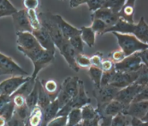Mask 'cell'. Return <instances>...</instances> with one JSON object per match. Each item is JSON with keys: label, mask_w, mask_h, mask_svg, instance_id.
<instances>
[{"label": "cell", "mask_w": 148, "mask_h": 126, "mask_svg": "<svg viewBox=\"0 0 148 126\" xmlns=\"http://www.w3.org/2000/svg\"><path fill=\"white\" fill-rule=\"evenodd\" d=\"M148 66L146 65L143 66L138 70V77L137 80L135 82V84H137L145 87V86H148Z\"/></svg>", "instance_id": "36"}, {"label": "cell", "mask_w": 148, "mask_h": 126, "mask_svg": "<svg viewBox=\"0 0 148 126\" xmlns=\"http://www.w3.org/2000/svg\"><path fill=\"white\" fill-rule=\"evenodd\" d=\"M26 14H27L28 20L30 24V26L32 29L33 30H37L41 28V22L40 20L39 15L36 12V10L34 9H29V10H26Z\"/></svg>", "instance_id": "33"}, {"label": "cell", "mask_w": 148, "mask_h": 126, "mask_svg": "<svg viewBox=\"0 0 148 126\" xmlns=\"http://www.w3.org/2000/svg\"><path fill=\"white\" fill-rule=\"evenodd\" d=\"M81 113H82V121L92 120V119H94L100 116L97 109L94 108L90 103L82 106L81 108Z\"/></svg>", "instance_id": "30"}, {"label": "cell", "mask_w": 148, "mask_h": 126, "mask_svg": "<svg viewBox=\"0 0 148 126\" xmlns=\"http://www.w3.org/2000/svg\"><path fill=\"white\" fill-rule=\"evenodd\" d=\"M90 58L91 66H94V67H97V68L101 67V64L103 60L101 53L98 52L97 54H94L92 57H90Z\"/></svg>", "instance_id": "49"}, {"label": "cell", "mask_w": 148, "mask_h": 126, "mask_svg": "<svg viewBox=\"0 0 148 126\" xmlns=\"http://www.w3.org/2000/svg\"><path fill=\"white\" fill-rule=\"evenodd\" d=\"M135 4H136L135 0L125 1L124 6H122L121 9L118 13L120 19L131 24H134L135 23V20H134Z\"/></svg>", "instance_id": "20"}, {"label": "cell", "mask_w": 148, "mask_h": 126, "mask_svg": "<svg viewBox=\"0 0 148 126\" xmlns=\"http://www.w3.org/2000/svg\"><path fill=\"white\" fill-rule=\"evenodd\" d=\"M75 62L80 69L81 68H89L90 65V58L83 54H77L75 57Z\"/></svg>", "instance_id": "42"}, {"label": "cell", "mask_w": 148, "mask_h": 126, "mask_svg": "<svg viewBox=\"0 0 148 126\" xmlns=\"http://www.w3.org/2000/svg\"><path fill=\"white\" fill-rule=\"evenodd\" d=\"M138 54H139V58H141L143 63L144 65H146V66H147V50H145V51H139V52H138Z\"/></svg>", "instance_id": "56"}, {"label": "cell", "mask_w": 148, "mask_h": 126, "mask_svg": "<svg viewBox=\"0 0 148 126\" xmlns=\"http://www.w3.org/2000/svg\"><path fill=\"white\" fill-rule=\"evenodd\" d=\"M143 87H144L134 83L127 87L121 88L118 91L114 99L117 100L118 102H121L125 106H127L132 102L136 95L139 93Z\"/></svg>", "instance_id": "9"}, {"label": "cell", "mask_w": 148, "mask_h": 126, "mask_svg": "<svg viewBox=\"0 0 148 126\" xmlns=\"http://www.w3.org/2000/svg\"><path fill=\"white\" fill-rule=\"evenodd\" d=\"M11 75L12 77H28V73L22 67L6 54L0 53V76Z\"/></svg>", "instance_id": "4"}, {"label": "cell", "mask_w": 148, "mask_h": 126, "mask_svg": "<svg viewBox=\"0 0 148 126\" xmlns=\"http://www.w3.org/2000/svg\"><path fill=\"white\" fill-rule=\"evenodd\" d=\"M88 73L90 78L94 84V88H98L101 87V80L102 77V70L94 66H90L88 68Z\"/></svg>", "instance_id": "28"}, {"label": "cell", "mask_w": 148, "mask_h": 126, "mask_svg": "<svg viewBox=\"0 0 148 126\" xmlns=\"http://www.w3.org/2000/svg\"><path fill=\"white\" fill-rule=\"evenodd\" d=\"M17 36V45H18V50H25L29 51L33 50L34 48L40 47L39 43L36 41V38L34 37L32 33H16Z\"/></svg>", "instance_id": "13"}, {"label": "cell", "mask_w": 148, "mask_h": 126, "mask_svg": "<svg viewBox=\"0 0 148 126\" xmlns=\"http://www.w3.org/2000/svg\"><path fill=\"white\" fill-rule=\"evenodd\" d=\"M82 113L81 109L73 108L67 115V125L66 126H74L82 122Z\"/></svg>", "instance_id": "32"}, {"label": "cell", "mask_w": 148, "mask_h": 126, "mask_svg": "<svg viewBox=\"0 0 148 126\" xmlns=\"http://www.w3.org/2000/svg\"><path fill=\"white\" fill-rule=\"evenodd\" d=\"M148 101V86H146L137 94L132 102H139ZM131 102V103H132Z\"/></svg>", "instance_id": "45"}, {"label": "cell", "mask_w": 148, "mask_h": 126, "mask_svg": "<svg viewBox=\"0 0 148 126\" xmlns=\"http://www.w3.org/2000/svg\"><path fill=\"white\" fill-rule=\"evenodd\" d=\"M30 112L31 110L29 109L26 104L22 106H20V107H15V109H14V114L18 117H20L21 120L27 121V122L28 118H29V114H30Z\"/></svg>", "instance_id": "41"}, {"label": "cell", "mask_w": 148, "mask_h": 126, "mask_svg": "<svg viewBox=\"0 0 148 126\" xmlns=\"http://www.w3.org/2000/svg\"><path fill=\"white\" fill-rule=\"evenodd\" d=\"M59 51L60 54L64 57L67 65L71 69L74 70L75 72H78L79 71V68L75 62V57L77 55L76 51L70 45L68 40H65L64 43L62 44L60 47L59 48Z\"/></svg>", "instance_id": "16"}, {"label": "cell", "mask_w": 148, "mask_h": 126, "mask_svg": "<svg viewBox=\"0 0 148 126\" xmlns=\"http://www.w3.org/2000/svg\"><path fill=\"white\" fill-rule=\"evenodd\" d=\"M125 106L123 105L121 102H118L117 100L113 99L111 102L107 103L102 109H101L98 111V113L101 116L103 117H109V118H112L115 117L116 115L123 113L125 109Z\"/></svg>", "instance_id": "19"}, {"label": "cell", "mask_w": 148, "mask_h": 126, "mask_svg": "<svg viewBox=\"0 0 148 126\" xmlns=\"http://www.w3.org/2000/svg\"><path fill=\"white\" fill-rule=\"evenodd\" d=\"M35 83H36V80H33L30 77L29 80H28L25 84H22L21 87L18 88V91L14 95H21L24 96L25 98H26L28 95L31 92V91L33 90Z\"/></svg>", "instance_id": "35"}, {"label": "cell", "mask_w": 148, "mask_h": 126, "mask_svg": "<svg viewBox=\"0 0 148 126\" xmlns=\"http://www.w3.org/2000/svg\"><path fill=\"white\" fill-rule=\"evenodd\" d=\"M85 4L87 5L90 12L92 14L97 9L102 8L105 4V0H89V1H86Z\"/></svg>", "instance_id": "43"}, {"label": "cell", "mask_w": 148, "mask_h": 126, "mask_svg": "<svg viewBox=\"0 0 148 126\" xmlns=\"http://www.w3.org/2000/svg\"><path fill=\"white\" fill-rule=\"evenodd\" d=\"M124 58H125V55L123 53V51H121V50H116V51H112V52H111L109 54V59H110L112 62L116 64V63L121 62Z\"/></svg>", "instance_id": "46"}, {"label": "cell", "mask_w": 148, "mask_h": 126, "mask_svg": "<svg viewBox=\"0 0 148 126\" xmlns=\"http://www.w3.org/2000/svg\"><path fill=\"white\" fill-rule=\"evenodd\" d=\"M39 1L37 0H25L23 2V5L26 10H29V9L36 10L37 7L39 6Z\"/></svg>", "instance_id": "52"}, {"label": "cell", "mask_w": 148, "mask_h": 126, "mask_svg": "<svg viewBox=\"0 0 148 126\" xmlns=\"http://www.w3.org/2000/svg\"><path fill=\"white\" fill-rule=\"evenodd\" d=\"M144 64L139 58L138 52L125 57L121 62L114 64V69L116 72H132L138 71Z\"/></svg>", "instance_id": "6"}, {"label": "cell", "mask_w": 148, "mask_h": 126, "mask_svg": "<svg viewBox=\"0 0 148 126\" xmlns=\"http://www.w3.org/2000/svg\"><path fill=\"white\" fill-rule=\"evenodd\" d=\"M7 126H29L27 121L21 120L15 114H14L13 117L7 121Z\"/></svg>", "instance_id": "48"}, {"label": "cell", "mask_w": 148, "mask_h": 126, "mask_svg": "<svg viewBox=\"0 0 148 126\" xmlns=\"http://www.w3.org/2000/svg\"><path fill=\"white\" fill-rule=\"evenodd\" d=\"M42 109L39 106H36L30 112L29 117L28 118L29 126H41L42 124Z\"/></svg>", "instance_id": "27"}, {"label": "cell", "mask_w": 148, "mask_h": 126, "mask_svg": "<svg viewBox=\"0 0 148 126\" xmlns=\"http://www.w3.org/2000/svg\"><path fill=\"white\" fill-rule=\"evenodd\" d=\"M70 45L76 51L77 54H83L84 51V43L82 42V39L79 36H73L68 39Z\"/></svg>", "instance_id": "37"}, {"label": "cell", "mask_w": 148, "mask_h": 126, "mask_svg": "<svg viewBox=\"0 0 148 126\" xmlns=\"http://www.w3.org/2000/svg\"><path fill=\"white\" fill-rule=\"evenodd\" d=\"M36 83H37V87H38V101H37V106L40 108L44 109L45 106L49 105L51 102L50 97L46 92L42 84L40 83V81L39 79L36 78Z\"/></svg>", "instance_id": "26"}, {"label": "cell", "mask_w": 148, "mask_h": 126, "mask_svg": "<svg viewBox=\"0 0 148 126\" xmlns=\"http://www.w3.org/2000/svg\"><path fill=\"white\" fill-rule=\"evenodd\" d=\"M131 126H147V121H141L135 117H132Z\"/></svg>", "instance_id": "54"}, {"label": "cell", "mask_w": 148, "mask_h": 126, "mask_svg": "<svg viewBox=\"0 0 148 126\" xmlns=\"http://www.w3.org/2000/svg\"><path fill=\"white\" fill-rule=\"evenodd\" d=\"M114 72H115V69H112L109 72H103L101 80V87L110 85V82L112 81Z\"/></svg>", "instance_id": "47"}, {"label": "cell", "mask_w": 148, "mask_h": 126, "mask_svg": "<svg viewBox=\"0 0 148 126\" xmlns=\"http://www.w3.org/2000/svg\"><path fill=\"white\" fill-rule=\"evenodd\" d=\"M80 37L82 42L86 43L89 47H94L95 45V39H96V33L91 28V27L82 26L80 28Z\"/></svg>", "instance_id": "24"}, {"label": "cell", "mask_w": 148, "mask_h": 126, "mask_svg": "<svg viewBox=\"0 0 148 126\" xmlns=\"http://www.w3.org/2000/svg\"><path fill=\"white\" fill-rule=\"evenodd\" d=\"M54 60L55 54H51L47 51H44V53L39 58H37L36 60L33 62V72L30 75L31 78L33 80H36L37 78L38 73L40 72V70L48 67Z\"/></svg>", "instance_id": "15"}, {"label": "cell", "mask_w": 148, "mask_h": 126, "mask_svg": "<svg viewBox=\"0 0 148 126\" xmlns=\"http://www.w3.org/2000/svg\"><path fill=\"white\" fill-rule=\"evenodd\" d=\"M14 109H15V106H14V104L13 102L12 99H11V100L6 104V106L4 107L2 112L0 113V116L4 117L5 120L6 121H8L13 117L14 114Z\"/></svg>", "instance_id": "39"}, {"label": "cell", "mask_w": 148, "mask_h": 126, "mask_svg": "<svg viewBox=\"0 0 148 126\" xmlns=\"http://www.w3.org/2000/svg\"><path fill=\"white\" fill-rule=\"evenodd\" d=\"M30 76L28 77H11L0 82V96L11 97L18 91L21 85L29 80Z\"/></svg>", "instance_id": "7"}, {"label": "cell", "mask_w": 148, "mask_h": 126, "mask_svg": "<svg viewBox=\"0 0 148 126\" xmlns=\"http://www.w3.org/2000/svg\"><path fill=\"white\" fill-rule=\"evenodd\" d=\"M100 69L102 70V72H109L114 69V63L109 58L102 60Z\"/></svg>", "instance_id": "50"}, {"label": "cell", "mask_w": 148, "mask_h": 126, "mask_svg": "<svg viewBox=\"0 0 148 126\" xmlns=\"http://www.w3.org/2000/svg\"><path fill=\"white\" fill-rule=\"evenodd\" d=\"M91 19H99L102 21L108 28H110L117 22L120 18L118 14L113 13L110 9L102 7L91 14Z\"/></svg>", "instance_id": "14"}, {"label": "cell", "mask_w": 148, "mask_h": 126, "mask_svg": "<svg viewBox=\"0 0 148 126\" xmlns=\"http://www.w3.org/2000/svg\"><path fill=\"white\" fill-rule=\"evenodd\" d=\"M11 17H12L16 33H24V32L32 33L33 32V29L28 20L26 9H23L21 10H18L17 13L13 14Z\"/></svg>", "instance_id": "12"}, {"label": "cell", "mask_w": 148, "mask_h": 126, "mask_svg": "<svg viewBox=\"0 0 148 126\" xmlns=\"http://www.w3.org/2000/svg\"><path fill=\"white\" fill-rule=\"evenodd\" d=\"M119 90L120 89L112 87L111 85L103 86L98 88H94L93 94L97 100V107L96 109L97 110L102 109L107 103H109L115 99L116 95Z\"/></svg>", "instance_id": "5"}, {"label": "cell", "mask_w": 148, "mask_h": 126, "mask_svg": "<svg viewBox=\"0 0 148 126\" xmlns=\"http://www.w3.org/2000/svg\"><path fill=\"white\" fill-rule=\"evenodd\" d=\"M123 113L131 117L147 121L148 101L132 102L125 107Z\"/></svg>", "instance_id": "8"}, {"label": "cell", "mask_w": 148, "mask_h": 126, "mask_svg": "<svg viewBox=\"0 0 148 126\" xmlns=\"http://www.w3.org/2000/svg\"><path fill=\"white\" fill-rule=\"evenodd\" d=\"M132 35L136 36L141 42L147 44L148 41V25L146 22L144 17L139 19V22L136 24Z\"/></svg>", "instance_id": "23"}, {"label": "cell", "mask_w": 148, "mask_h": 126, "mask_svg": "<svg viewBox=\"0 0 148 126\" xmlns=\"http://www.w3.org/2000/svg\"><path fill=\"white\" fill-rule=\"evenodd\" d=\"M90 27L94 33H97L98 35H104V32L108 28V26L99 19H92Z\"/></svg>", "instance_id": "40"}, {"label": "cell", "mask_w": 148, "mask_h": 126, "mask_svg": "<svg viewBox=\"0 0 148 126\" xmlns=\"http://www.w3.org/2000/svg\"><path fill=\"white\" fill-rule=\"evenodd\" d=\"M79 78L77 77H68L64 80L56 98L60 108L75 97L79 89Z\"/></svg>", "instance_id": "3"}, {"label": "cell", "mask_w": 148, "mask_h": 126, "mask_svg": "<svg viewBox=\"0 0 148 126\" xmlns=\"http://www.w3.org/2000/svg\"><path fill=\"white\" fill-rule=\"evenodd\" d=\"M138 77V71L132 72H121L115 71L110 85L121 89L134 84Z\"/></svg>", "instance_id": "10"}, {"label": "cell", "mask_w": 148, "mask_h": 126, "mask_svg": "<svg viewBox=\"0 0 148 126\" xmlns=\"http://www.w3.org/2000/svg\"><path fill=\"white\" fill-rule=\"evenodd\" d=\"M117 39L119 47L125 57L135 54L139 51L147 50L148 44L141 42L136 36L130 34H120V33H112Z\"/></svg>", "instance_id": "1"}, {"label": "cell", "mask_w": 148, "mask_h": 126, "mask_svg": "<svg viewBox=\"0 0 148 126\" xmlns=\"http://www.w3.org/2000/svg\"><path fill=\"white\" fill-rule=\"evenodd\" d=\"M54 18L56 19V21L58 26L60 29V32L63 36H64V39L68 40L70 38H71L73 36L80 35V33H81L80 29L74 27L73 25L69 24L68 22H66L60 15L54 14Z\"/></svg>", "instance_id": "18"}, {"label": "cell", "mask_w": 148, "mask_h": 126, "mask_svg": "<svg viewBox=\"0 0 148 126\" xmlns=\"http://www.w3.org/2000/svg\"><path fill=\"white\" fill-rule=\"evenodd\" d=\"M86 3V0H71L70 1V7L71 8H76L78 6L84 5Z\"/></svg>", "instance_id": "55"}, {"label": "cell", "mask_w": 148, "mask_h": 126, "mask_svg": "<svg viewBox=\"0 0 148 126\" xmlns=\"http://www.w3.org/2000/svg\"><path fill=\"white\" fill-rule=\"evenodd\" d=\"M67 116H56L49 121L46 126H66Z\"/></svg>", "instance_id": "44"}, {"label": "cell", "mask_w": 148, "mask_h": 126, "mask_svg": "<svg viewBox=\"0 0 148 126\" xmlns=\"http://www.w3.org/2000/svg\"><path fill=\"white\" fill-rule=\"evenodd\" d=\"M60 109V108L56 99L51 101L49 105L42 109L43 117L41 126H46L50 121L56 117Z\"/></svg>", "instance_id": "21"}, {"label": "cell", "mask_w": 148, "mask_h": 126, "mask_svg": "<svg viewBox=\"0 0 148 126\" xmlns=\"http://www.w3.org/2000/svg\"><path fill=\"white\" fill-rule=\"evenodd\" d=\"M37 101H38V87H37V83H36L34 85V87L33 90L31 91V92L25 98V103L29 107V109L32 110L33 108H35L37 106Z\"/></svg>", "instance_id": "31"}, {"label": "cell", "mask_w": 148, "mask_h": 126, "mask_svg": "<svg viewBox=\"0 0 148 126\" xmlns=\"http://www.w3.org/2000/svg\"><path fill=\"white\" fill-rule=\"evenodd\" d=\"M6 123H7V121L5 120V118L2 116H0V126H5Z\"/></svg>", "instance_id": "57"}, {"label": "cell", "mask_w": 148, "mask_h": 126, "mask_svg": "<svg viewBox=\"0 0 148 126\" xmlns=\"http://www.w3.org/2000/svg\"><path fill=\"white\" fill-rule=\"evenodd\" d=\"M91 102L90 98L88 96L86 91V87H85L84 82L79 79V89H78V93L75 96V97L71 100L69 104L73 108H79L81 109L82 106L85 105L90 104Z\"/></svg>", "instance_id": "17"}, {"label": "cell", "mask_w": 148, "mask_h": 126, "mask_svg": "<svg viewBox=\"0 0 148 126\" xmlns=\"http://www.w3.org/2000/svg\"><path fill=\"white\" fill-rule=\"evenodd\" d=\"M124 0H105V4L103 7L110 9L113 13L118 14L122 6H124Z\"/></svg>", "instance_id": "38"}, {"label": "cell", "mask_w": 148, "mask_h": 126, "mask_svg": "<svg viewBox=\"0 0 148 126\" xmlns=\"http://www.w3.org/2000/svg\"><path fill=\"white\" fill-rule=\"evenodd\" d=\"M11 100V97L6 96H0V113L2 112L6 104Z\"/></svg>", "instance_id": "53"}, {"label": "cell", "mask_w": 148, "mask_h": 126, "mask_svg": "<svg viewBox=\"0 0 148 126\" xmlns=\"http://www.w3.org/2000/svg\"><path fill=\"white\" fill-rule=\"evenodd\" d=\"M74 126H82V122H80V123L77 124V125H74Z\"/></svg>", "instance_id": "58"}, {"label": "cell", "mask_w": 148, "mask_h": 126, "mask_svg": "<svg viewBox=\"0 0 148 126\" xmlns=\"http://www.w3.org/2000/svg\"><path fill=\"white\" fill-rule=\"evenodd\" d=\"M38 15L41 22V27L49 33L54 42L56 47L59 49L66 39H64L61 33L60 29L54 18V14L51 13L41 12L39 13Z\"/></svg>", "instance_id": "2"}, {"label": "cell", "mask_w": 148, "mask_h": 126, "mask_svg": "<svg viewBox=\"0 0 148 126\" xmlns=\"http://www.w3.org/2000/svg\"><path fill=\"white\" fill-rule=\"evenodd\" d=\"M131 120L132 117L121 113L112 117L110 126H131Z\"/></svg>", "instance_id": "34"}, {"label": "cell", "mask_w": 148, "mask_h": 126, "mask_svg": "<svg viewBox=\"0 0 148 126\" xmlns=\"http://www.w3.org/2000/svg\"><path fill=\"white\" fill-rule=\"evenodd\" d=\"M135 26H136V23L131 24V23L126 22V21H123L121 19H119L117 22L113 26L108 28L104 32V34L109 33H120V34H130V35H132Z\"/></svg>", "instance_id": "22"}, {"label": "cell", "mask_w": 148, "mask_h": 126, "mask_svg": "<svg viewBox=\"0 0 148 126\" xmlns=\"http://www.w3.org/2000/svg\"><path fill=\"white\" fill-rule=\"evenodd\" d=\"M33 35L34 37L36 38V41L39 43V45L41 47L45 50V51H49L51 54H56V46L53 42V40L51 39V37L49 34V33L41 27L37 30H33L32 32Z\"/></svg>", "instance_id": "11"}, {"label": "cell", "mask_w": 148, "mask_h": 126, "mask_svg": "<svg viewBox=\"0 0 148 126\" xmlns=\"http://www.w3.org/2000/svg\"><path fill=\"white\" fill-rule=\"evenodd\" d=\"M18 9L12 3L7 0H0V18L12 16L17 13Z\"/></svg>", "instance_id": "29"}, {"label": "cell", "mask_w": 148, "mask_h": 126, "mask_svg": "<svg viewBox=\"0 0 148 126\" xmlns=\"http://www.w3.org/2000/svg\"><path fill=\"white\" fill-rule=\"evenodd\" d=\"M11 99H12L13 102H14L15 107H20V106H22L26 104L25 103V98L21 95H13L11 96Z\"/></svg>", "instance_id": "51"}, {"label": "cell", "mask_w": 148, "mask_h": 126, "mask_svg": "<svg viewBox=\"0 0 148 126\" xmlns=\"http://www.w3.org/2000/svg\"><path fill=\"white\" fill-rule=\"evenodd\" d=\"M40 83L42 84L44 89L50 97L51 101L56 99L59 92V87H58L57 83L53 80H42L40 81Z\"/></svg>", "instance_id": "25"}]
</instances>
